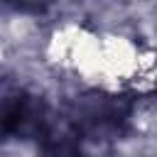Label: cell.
Masks as SVG:
<instances>
[{"mask_svg": "<svg viewBox=\"0 0 157 157\" xmlns=\"http://www.w3.org/2000/svg\"><path fill=\"white\" fill-rule=\"evenodd\" d=\"M42 101L32 96L22 83L12 78H0V135L32 137L42 132Z\"/></svg>", "mask_w": 157, "mask_h": 157, "instance_id": "obj_1", "label": "cell"}, {"mask_svg": "<svg viewBox=\"0 0 157 157\" xmlns=\"http://www.w3.org/2000/svg\"><path fill=\"white\" fill-rule=\"evenodd\" d=\"M42 157H86V155L81 150L76 132H71L66 128H54V130L44 132Z\"/></svg>", "mask_w": 157, "mask_h": 157, "instance_id": "obj_2", "label": "cell"}]
</instances>
